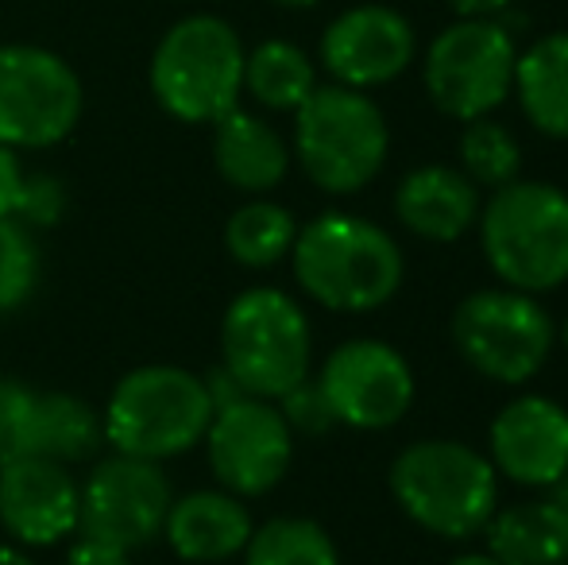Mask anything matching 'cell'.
<instances>
[{
  "instance_id": "obj_1",
  "label": "cell",
  "mask_w": 568,
  "mask_h": 565,
  "mask_svg": "<svg viewBox=\"0 0 568 565\" xmlns=\"http://www.w3.org/2000/svg\"><path fill=\"white\" fill-rule=\"evenodd\" d=\"M291 272L317 306L333 314H372L403 291L406 260L395 236L372 218L329 210L298 225Z\"/></svg>"
},
{
  "instance_id": "obj_2",
  "label": "cell",
  "mask_w": 568,
  "mask_h": 565,
  "mask_svg": "<svg viewBox=\"0 0 568 565\" xmlns=\"http://www.w3.org/2000/svg\"><path fill=\"white\" fill-rule=\"evenodd\" d=\"M387 488L403 515L445 543L484 535L499 507V473L484 450L456 437H422L395 453Z\"/></svg>"
},
{
  "instance_id": "obj_3",
  "label": "cell",
  "mask_w": 568,
  "mask_h": 565,
  "mask_svg": "<svg viewBox=\"0 0 568 565\" xmlns=\"http://www.w3.org/2000/svg\"><path fill=\"white\" fill-rule=\"evenodd\" d=\"M476 233L499 286L541 299L568 283V194L554 182L515 179L491 190Z\"/></svg>"
},
{
  "instance_id": "obj_4",
  "label": "cell",
  "mask_w": 568,
  "mask_h": 565,
  "mask_svg": "<svg viewBox=\"0 0 568 565\" xmlns=\"http://www.w3.org/2000/svg\"><path fill=\"white\" fill-rule=\"evenodd\" d=\"M244 39L213 12L174 20L148 62L151 98L182 124H217L244 98Z\"/></svg>"
},
{
  "instance_id": "obj_5",
  "label": "cell",
  "mask_w": 568,
  "mask_h": 565,
  "mask_svg": "<svg viewBox=\"0 0 568 565\" xmlns=\"http://www.w3.org/2000/svg\"><path fill=\"white\" fill-rule=\"evenodd\" d=\"M210 418L205 376L182 364H140L124 372L101 407L109 450L155 465L202 445Z\"/></svg>"
},
{
  "instance_id": "obj_6",
  "label": "cell",
  "mask_w": 568,
  "mask_h": 565,
  "mask_svg": "<svg viewBox=\"0 0 568 565\" xmlns=\"http://www.w3.org/2000/svg\"><path fill=\"white\" fill-rule=\"evenodd\" d=\"M390 151V129L383 109L364 90L317 85L294 109L291 155L317 190L333 198L359 194L379 179Z\"/></svg>"
},
{
  "instance_id": "obj_7",
  "label": "cell",
  "mask_w": 568,
  "mask_h": 565,
  "mask_svg": "<svg viewBox=\"0 0 568 565\" xmlns=\"http://www.w3.org/2000/svg\"><path fill=\"white\" fill-rule=\"evenodd\" d=\"M221 369L255 400H278L314 369V330L294 294L247 286L221 317Z\"/></svg>"
},
{
  "instance_id": "obj_8",
  "label": "cell",
  "mask_w": 568,
  "mask_h": 565,
  "mask_svg": "<svg viewBox=\"0 0 568 565\" xmlns=\"http://www.w3.org/2000/svg\"><path fill=\"white\" fill-rule=\"evenodd\" d=\"M449 337L476 376L503 387H523L554 356L557 325L538 294L484 286L456 302Z\"/></svg>"
},
{
  "instance_id": "obj_9",
  "label": "cell",
  "mask_w": 568,
  "mask_h": 565,
  "mask_svg": "<svg viewBox=\"0 0 568 565\" xmlns=\"http://www.w3.org/2000/svg\"><path fill=\"white\" fill-rule=\"evenodd\" d=\"M85 113V85L59 51L0 43V143L47 151L74 137Z\"/></svg>"
},
{
  "instance_id": "obj_10",
  "label": "cell",
  "mask_w": 568,
  "mask_h": 565,
  "mask_svg": "<svg viewBox=\"0 0 568 565\" xmlns=\"http://www.w3.org/2000/svg\"><path fill=\"white\" fill-rule=\"evenodd\" d=\"M515 36L499 20H456L429 43L422 78L437 113L453 121L491 117L515 85Z\"/></svg>"
},
{
  "instance_id": "obj_11",
  "label": "cell",
  "mask_w": 568,
  "mask_h": 565,
  "mask_svg": "<svg viewBox=\"0 0 568 565\" xmlns=\"http://www.w3.org/2000/svg\"><path fill=\"white\" fill-rule=\"evenodd\" d=\"M78 496V535L120 546L135 554L163 538V523L171 512V481L155 461L105 453L93 461L90 476Z\"/></svg>"
},
{
  "instance_id": "obj_12",
  "label": "cell",
  "mask_w": 568,
  "mask_h": 565,
  "mask_svg": "<svg viewBox=\"0 0 568 565\" xmlns=\"http://www.w3.org/2000/svg\"><path fill=\"white\" fill-rule=\"evenodd\" d=\"M205 461L217 488L240 500H260L283 484L294 461V430L275 400L240 395L213 411L205 426Z\"/></svg>"
},
{
  "instance_id": "obj_13",
  "label": "cell",
  "mask_w": 568,
  "mask_h": 565,
  "mask_svg": "<svg viewBox=\"0 0 568 565\" xmlns=\"http://www.w3.org/2000/svg\"><path fill=\"white\" fill-rule=\"evenodd\" d=\"M325 403H329L337 426L379 434L406 418L414 407V369L390 341L379 337H352L341 341L325 356L317 372Z\"/></svg>"
},
{
  "instance_id": "obj_14",
  "label": "cell",
  "mask_w": 568,
  "mask_h": 565,
  "mask_svg": "<svg viewBox=\"0 0 568 565\" xmlns=\"http://www.w3.org/2000/svg\"><path fill=\"white\" fill-rule=\"evenodd\" d=\"M418 54V39L403 12L387 4H356L325 28L317 59L325 74L348 90H375L395 82Z\"/></svg>"
},
{
  "instance_id": "obj_15",
  "label": "cell",
  "mask_w": 568,
  "mask_h": 565,
  "mask_svg": "<svg viewBox=\"0 0 568 565\" xmlns=\"http://www.w3.org/2000/svg\"><path fill=\"white\" fill-rule=\"evenodd\" d=\"M487 461L518 488L549 492L568 473V407L538 392L515 395L487 426Z\"/></svg>"
},
{
  "instance_id": "obj_16",
  "label": "cell",
  "mask_w": 568,
  "mask_h": 565,
  "mask_svg": "<svg viewBox=\"0 0 568 565\" xmlns=\"http://www.w3.org/2000/svg\"><path fill=\"white\" fill-rule=\"evenodd\" d=\"M78 481L70 465L12 457L0 465V527L23 551L59 546L78 535Z\"/></svg>"
},
{
  "instance_id": "obj_17",
  "label": "cell",
  "mask_w": 568,
  "mask_h": 565,
  "mask_svg": "<svg viewBox=\"0 0 568 565\" xmlns=\"http://www.w3.org/2000/svg\"><path fill=\"white\" fill-rule=\"evenodd\" d=\"M479 186L449 163H426L395 186V218L406 233L429 244H453L479 221Z\"/></svg>"
},
{
  "instance_id": "obj_18",
  "label": "cell",
  "mask_w": 568,
  "mask_h": 565,
  "mask_svg": "<svg viewBox=\"0 0 568 565\" xmlns=\"http://www.w3.org/2000/svg\"><path fill=\"white\" fill-rule=\"evenodd\" d=\"M255 523L247 500L232 496L225 488H197L171 500L163 523V538L182 562L217 565L244 554Z\"/></svg>"
},
{
  "instance_id": "obj_19",
  "label": "cell",
  "mask_w": 568,
  "mask_h": 565,
  "mask_svg": "<svg viewBox=\"0 0 568 565\" xmlns=\"http://www.w3.org/2000/svg\"><path fill=\"white\" fill-rule=\"evenodd\" d=\"M291 143L271 121L232 109L213 124V167L240 194H271L291 174Z\"/></svg>"
},
{
  "instance_id": "obj_20",
  "label": "cell",
  "mask_w": 568,
  "mask_h": 565,
  "mask_svg": "<svg viewBox=\"0 0 568 565\" xmlns=\"http://www.w3.org/2000/svg\"><path fill=\"white\" fill-rule=\"evenodd\" d=\"M510 93L541 137L568 140V31H549L518 51Z\"/></svg>"
},
{
  "instance_id": "obj_21",
  "label": "cell",
  "mask_w": 568,
  "mask_h": 565,
  "mask_svg": "<svg viewBox=\"0 0 568 565\" xmlns=\"http://www.w3.org/2000/svg\"><path fill=\"white\" fill-rule=\"evenodd\" d=\"M487 554L499 565H565L568 562V519L554 500H523L495 507L484 527Z\"/></svg>"
},
{
  "instance_id": "obj_22",
  "label": "cell",
  "mask_w": 568,
  "mask_h": 565,
  "mask_svg": "<svg viewBox=\"0 0 568 565\" xmlns=\"http://www.w3.org/2000/svg\"><path fill=\"white\" fill-rule=\"evenodd\" d=\"M105 450V423L90 400L74 392H39L31 418V457L82 465Z\"/></svg>"
},
{
  "instance_id": "obj_23",
  "label": "cell",
  "mask_w": 568,
  "mask_h": 565,
  "mask_svg": "<svg viewBox=\"0 0 568 565\" xmlns=\"http://www.w3.org/2000/svg\"><path fill=\"white\" fill-rule=\"evenodd\" d=\"M314 90V59L291 39H263L244 54V93L267 113H294Z\"/></svg>"
},
{
  "instance_id": "obj_24",
  "label": "cell",
  "mask_w": 568,
  "mask_h": 565,
  "mask_svg": "<svg viewBox=\"0 0 568 565\" xmlns=\"http://www.w3.org/2000/svg\"><path fill=\"white\" fill-rule=\"evenodd\" d=\"M294 236H298L294 213L271 198H252V202L236 205L225 221V252L252 272H267V268L291 260Z\"/></svg>"
},
{
  "instance_id": "obj_25",
  "label": "cell",
  "mask_w": 568,
  "mask_h": 565,
  "mask_svg": "<svg viewBox=\"0 0 568 565\" xmlns=\"http://www.w3.org/2000/svg\"><path fill=\"white\" fill-rule=\"evenodd\" d=\"M244 565H341V551L317 519L275 515L252 531Z\"/></svg>"
},
{
  "instance_id": "obj_26",
  "label": "cell",
  "mask_w": 568,
  "mask_h": 565,
  "mask_svg": "<svg viewBox=\"0 0 568 565\" xmlns=\"http://www.w3.org/2000/svg\"><path fill=\"white\" fill-rule=\"evenodd\" d=\"M460 171L479 190H499L523 179V148H518L515 132L491 117L468 121L460 137Z\"/></svg>"
},
{
  "instance_id": "obj_27",
  "label": "cell",
  "mask_w": 568,
  "mask_h": 565,
  "mask_svg": "<svg viewBox=\"0 0 568 565\" xmlns=\"http://www.w3.org/2000/svg\"><path fill=\"white\" fill-rule=\"evenodd\" d=\"M39 244L28 225L0 218V317L16 314L31 302L39 286Z\"/></svg>"
},
{
  "instance_id": "obj_28",
  "label": "cell",
  "mask_w": 568,
  "mask_h": 565,
  "mask_svg": "<svg viewBox=\"0 0 568 565\" xmlns=\"http://www.w3.org/2000/svg\"><path fill=\"white\" fill-rule=\"evenodd\" d=\"M36 395H39V387H31L28 380L4 376V372H0V465L31 453Z\"/></svg>"
},
{
  "instance_id": "obj_29",
  "label": "cell",
  "mask_w": 568,
  "mask_h": 565,
  "mask_svg": "<svg viewBox=\"0 0 568 565\" xmlns=\"http://www.w3.org/2000/svg\"><path fill=\"white\" fill-rule=\"evenodd\" d=\"M67 186H62L54 174L47 171H36L23 179V190H20V205H16V221L28 225L31 233L39 229H54L62 218H67Z\"/></svg>"
},
{
  "instance_id": "obj_30",
  "label": "cell",
  "mask_w": 568,
  "mask_h": 565,
  "mask_svg": "<svg viewBox=\"0 0 568 565\" xmlns=\"http://www.w3.org/2000/svg\"><path fill=\"white\" fill-rule=\"evenodd\" d=\"M275 407L283 411L286 426L294 430V434H325V430L337 426V418H333L329 403H325L322 387H317V380H302L298 387H291L286 395H278Z\"/></svg>"
},
{
  "instance_id": "obj_31",
  "label": "cell",
  "mask_w": 568,
  "mask_h": 565,
  "mask_svg": "<svg viewBox=\"0 0 568 565\" xmlns=\"http://www.w3.org/2000/svg\"><path fill=\"white\" fill-rule=\"evenodd\" d=\"M23 179H28V171H23V163H20V151L0 143V218H16Z\"/></svg>"
},
{
  "instance_id": "obj_32",
  "label": "cell",
  "mask_w": 568,
  "mask_h": 565,
  "mask_svg": "<svg viewBox=\"0 0 568 565\" xmlns=\"http://www.w3.org/2000/svg\"><path fill=\"white\" fill-rule=\"evenodd\" d=\"M67 565H132V554L120 551V546L98 543V538L74 535V543L67 551Z\"/></svg>"
},
{
  "instance_id": "obj_33",
  "label": "cell",
  "mask_w": 568,
  "mask_h": 565,
  "mask_svg": "<svg viewBox=\"0 0 568 565\" xmlns=\"http://www.w3.org/2000/svg\"><path fill=\"white\" fill-rule=\"evenodd\" d=\"M460 20H495L499 12H507L510 0H445Z\"/></svg>"
},
{
  "instance_id": "obj_34",
  "label": "cell",
  "mask_w": 568,
  "mask_h": 565,
  "mask_svg": "<svg viewBox=\"0 0 568 565\" xmlns=\"http://www.w3.org/2000/svg\"><path fill=\"white\" fill-rule=\"evenodd\" d=\"M0 565H36V558H31L23 546L16 543H0Z\"/></svg>"
},
{
  "instance_id": "obj_35",
  "label": "cell",
  "mask_w": 568,
  "mask_h": 565,
  "mask_svg": "<svg viewBox=\"0 0 568 565\" xmlns=\"http://www.w3.org/2000/svg\"><path fill=\"white\" fill-rule=\"evenodd\" d=\"M445 565H499V562H495L487 551H464V554H456V558H449Z\"/></svg>"
},
{
  "instance_id": "obj_36",
  "label": "cell",
  "mask_w": 568,
  "mask_h": 565,
  "mask_svg": "<svg viewBox=\"0 0 568 565\" xmlns=\"http://www.w3.org/2000/svg\"><path fill=\"white\" fill-rule=\"evenodd\" d=\"M549 500H554V504L561 507V515L568 519V473L554 484V488H549Z\"/></svg>"
},
{
  "instance_id": "obj_37",
  "label": "cell",
  "mask_w": 568,
  "mask_h": 565,
  "mask_svg": "<svg viewBox=\"0 0 568 565\" xmlns=\"http://www.w3.org/2000/svg\"><path fill=\"white\" fill-rule=\"evenodd\" d=\"M267 4L291 8V12H306V8H317V4H322V0H267Z\"/></svg>"
},
{
  "instance_id": "obj_38",
  "label": "cell",
  "mask_w": 568,
  "mask_h": 565,
  "mask_svg": "<svg viewBox=\"0 0 568 565\" xmlns=\"http://www.w3.org/2000/svg\"><path fill=\"white\" fill-rule=\"evenodd\" d=\"M557 341H561V345H565V353H568V317L561 322V330H557Z\"/></svg>"
},
{
  "instance_id": "obj_39",
  "label": "cell",
  "mask_w": 568,
  "mask_h": 565,
  "mask_svg": "<svg viewBox=\"0 0 568 565\" xmlns=\"http://www.w3.org/2000/svg\"><path fill=\"white\" fill-rule=\"evenodd\" d=\"M171 4H190V0H171Z\"/></svg>"
},
{
  "instance_id": "obj_40",
  "label": "cell",
  "mask_w": 568,
  "mask_h": 565,
  "mask_svg": "<svg viewBox=\"0 0 568 565\" xmlns=\"http://www.w3.org/2000/svg\"><path fill=\"white\" fill-rule=\"evenodd\" d=\"M565 565H568V562H565Z\"/></svg>"
}]
</instances>
